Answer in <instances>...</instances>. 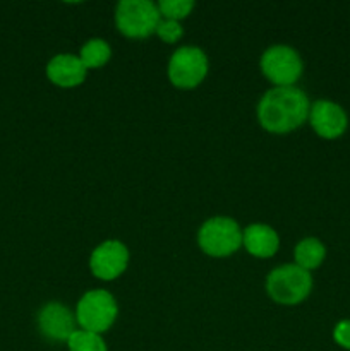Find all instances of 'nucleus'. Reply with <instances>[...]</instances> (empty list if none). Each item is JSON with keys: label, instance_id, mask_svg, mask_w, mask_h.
I'll return each instance as SVG.
<instances>
[{"label": "nucleus", "instance_id": "obj_1", "mask_svg": "<svg viewBox=\"0 0 350 351\" xmlns=\"http://www.w3.org/2000/svg\"><path fill=\"white\" fill-rule=\"evenodd\" d=\"M307 95L295 86L273 88L263 95L257 105V120L271 134H288L309 119Z\"/></svg>", "mask_w": 350, "mask_h": 351}, {"label": "nucleus", "instance_id": "obj_2", "mask_svg": "<svg viewBox=\"0 0 350 351\" xmlns=\"http://www.w3.org/2000/svg\"><path fill=\"white\" fill-rule=\"evenodd\" d=\"M311 273L295 264L277 267L266 278V293L280 305H299L311 295Z\"/></svg>", "mask_w": 350, "mask_h": 351}, {"label": "nucleus", "instance_id": "obj_3", "mask_svg": "<svg viewBox=\"0 0 350 351\" xmlns=\"http://www.w3.org/2000/svg\"><path fill=\"white\" fill-rule=\"evenodd\" d=\"M198 243L209 257H229L242 247V230L239 223L226 216H215L202 223L198 232Z\"/></svg>", "mask_w": 350, "mask_h": 351}, {"label": "nucleus", "instance_id": "obj_4", "mask_svg": "<svg viewBox=\"0 0 350 351\" xmlns=\"http://www.w3.org/2000/svg\"><path fill=\"white\" fill-rule=\"evenodd\" d=\"M161 16L150 0H122L115 7V26L124 36L143 40L156 33Z\"/></svg>", "mask_w": 350, "mask_h": 351}, {"label": "nucleus", "instance_id": "obj_5", "mask_svg": "<svg viewBox=\"0 0 350 351\" xmlns=\"http://www.w3.org/2000/svg\"><path fill=\"white\" fill-rule=\"evenodd\" d=\"M119 315V305L106 290L86 291L78 302L75 321L81 329L102 335L113 326Z\"/></svg>", "mask_w": 350, "mask_h": 351}, {"label": "nucleus", "instance_id": "obj_6", "mask_svg": "<svg viewBox=\"0 0 350 351\" xmlns=\"http://www.w3.org/2000/svg\"><path fill=\"white\" fill-rule=\"evenodd\" d=\"M261 72L275 88H288L299 81L304 71V64L297 51L287 45H275L270 47L259 62Z\"/></svg>", "mask_w": 350, "mask_h": 351}, {"label": "nucleus", "instance_id": "obj_7", "mask_svg": "<svg viewBox=\"0 0 350 351\" xmlns=\"http://www.w3.org/2000/svg\"><path fill=\"white\" fill-rule=\"evenodd\" d=\"M168 79L178 89H194L208 74V57L198 47H180L168 60Z\"/></svg>", "mask_w": 350, "mask_h": 351}, {"label": "nucleus", "instance_id": "obj_8", "mask_svg": "<svg viewBox=\"0 0 350 351\" xmlns=\"http://www.w3.org/2000/svg\"><path fill=\"white\" fill-rule=\"evenodd\" d=\"M129 264V250L119 240H106L93 250L89 269L98 280L113 281L122 276Z\"/></svg>", "mask_w": 350, "mask_h": 351}, {"label": "nucleus", "instance_id": "obj_9", "mask_svg": "<svg viewBox=\"0 0 350 351\" xmlns=\"http://www.w3.org/2000/svg\"><path fill=\"white\" fill-rule=\"evenodd\" d=\"M309 123L312 130L323 139H338L347 132L349 127V117L347 112L329 99H318L311 105L309 110Z\"/></svg>", "mask_w": 350, "mask_h": 351}, {"label": "nucleus", "instance_id": "obj_10", "mask_svg": "<svg viewBox=\"0 0 350 351\" xmlns=\"http://www.w3.org/2000/svg\"><path fill=\"white\" fill-rule=\"evenodd\" d=\"M75 324H78L75 314H72L65 305L58 302H50L38 314L40 332L55 343H67L69 338L78 331Z\"/></svg>", "mask_w": 350, "mask_h": 351}, {"label": "nucleus", "instance_id": "obj_11", "mask_svg": "<svg viewBox=\"0 0 350 351\" xmlns=\"http://www.w3.org/2000/svg\"><path fill=\"white\" fill-rule=\"evenodd\" d=\"M88 69L81 58L72 53H58L47 64V77L58 88H75L82 84Z\"/></svg>", "mask_w": 350, "mask_h": 351}, {"label": "nucleus", "instance_id": "obj_12", "mask_svg": "<svg viewBox=\"0 0 350 351\" xmlns=\"http://www.w3.org/2000/svg\"><path fill=\"white\" fill-rule=\"evenodd\" d=\"M242 245L246 247L250 256L268 259L277 254L278 247H280V239L271 226L254 223L242 232Z\"/></svg>", "mask_w": 350, "mask_h": 351}, {"label": "nucleus", "instance_id": "obj_13", "mask_svg": "<svg viewBox=\"0 0 350 351\" xmlns=\"http://www.w3.org/2000/svg\"><path fill=\"white\" fill-rule=\"evenodd\" d=\"M326 257V247L325 243L314 237H307V239L301 240L294 249V261L295 266L302 267V269L309 271L318 269Z\"/></svg>", "mask_w": 350, "mask_h": 351}, {"label": "nucleus", "instance_id": "obj_14", "mask_svg": "<svg viewBox=\"0 0 350 351\" xmlns=\"http://www.w3.org/2000/svg\"><path fill=\"white\" fill-rule=\"evenodd\" d=\"M112 57V48L102 38H91L81 48L79 58L86 69H100Z\"/></svg>", "mask_w": 350, "mask_h": 351}, {"label": "nucleus", "instance_id": "obj_15", "mask_svg": "<svg viewBox=\"0 0 350 351\" xmlns=\"http://www.w3.org/2000/svg\"><path fill=\"white\" fill-rule=\"evenodd\" d=\"M69 351H108L105 339L96 332L78 329L67 341Z\"/></svg>", "mask_w": 350, "mask_h": 351}, {"label": "nucleus", "instance_id": "obj_16", "mask_svg": "<svg viewBox=\"0 0 350 351\" xmlns=\"http://www.w3.org/2000/svg\"><path fill=\"white\" fill-rule=\"evenodd\" d=\"M156 5L163 19L177 21V23H180V19H185L194 9L192 0H160Z\"/></svg>", "mask_w": 350, "mask_h": 351}, {"label": "nucleus", "instance_id": "obj_17", "mask_svg": "<svg viewBox=\"0 0 350 351\" xmlns=\"http://www.w3.org/2000/svg\"><path fill=\"white\" fill-rule=\"evenodd\" d=\"M156 34L161 38L165 43H177L182 36H184V27L180 23L170 19H161L156 27Z\"/></svg>", "mask_w": 350, "mask_h": 351}, {"label": "nucleus", "instance_id": "obj_18", "mask_svg": "<svg viewBox=\"0 0 350 351\" xmlns=\"http://www.w3.org/2000/svg\"><path fill=\"white\" fill-rule=\"evenodd\" d=\"M333 339L338 346H342L343 350L350 351V319L345 321H340L338 324L333 329Z\"/></svg>", "mask_w": 350, "mask_h": 351}]
</instances>
